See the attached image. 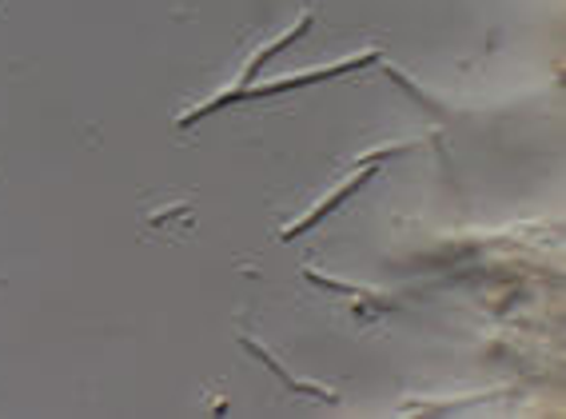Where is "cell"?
Wrapping results in <instances>:
<instances>
[{
    "instance_id": "1",
    "label": "cell",
    "mask_w": 566,
    "mask_h": 419,
    "mask_svg": "<svg viewBox=\"0 0 566 419\" xmlns=\"http://www.w3.org/2000/svg\"><path fill=\"white\" fill-rule=\"evenodd\" d=\"M375 61V52H364V56H355V61H344V64H332L324 72H300V76H280V81L263 84V88H243L240 96H272V93H283V88H300V84H312V81H324V76H335V72L344 69H359V64Z\"/></svg>"
}]
</instances>
